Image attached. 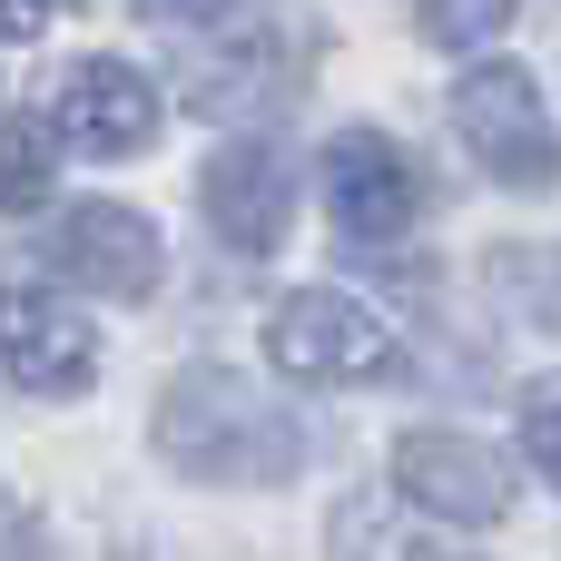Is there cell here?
Here are the masks:
<instances>
[{"instance_id": "6da1fadb", "label": "cell", "mask_w": 561, "mask_h": 561, "mask_svg": "<svg viewBox=\"0 0 561 561\" xmlns=\"http://www.w3.org/2000/svg\"><path fill=\"white\" fill-rule=\"evenodd\" d=\"M158 454L207 483V493H247V483H286L306 463V434L286 404H266L247 375L227 365H187L168 394H158Z\"/></svg>"}, {"instance_id": "7a4b0ae2", "label": "cell", "mask_w": 561, "mask_h": 561, "mask_svg": "<svg viewBox=\"0 0 561 561\" xmlns=\"http://www.w3.org/2000/svg\"><path fill=\"white\" fill-rule=\"evenodd\" d=\"M266 365L296 375V385H365V375L394 365V325L345 286H296L266 316Z\"/></svg>"}, {"instance_id": "3957f363", "label": "cell", "mask_w": 561, "mask_h": 561, "mask_svg": "<svg viewBox=\"0 0 561 561\" xmlns=\"http://www.w3.org/2000/svg\"><path fill=\"white\" fill-rule=\"evenodd\" d=\"M454 128L463 148L503 178V187H552V99L523 59H493L454 89Z\"/></svg>"}, {"instance_id": "277c9868", "label": "cell", "mask_w": 561, "mask_h": 561, "mask_svg": "<svg viewBox=\"0 0 561 561\" xmlns=\"http://www.w3.org/2000/svg\"><path fill=\"white\" fill-rule=\"evenodd\" d=\"M49 138L79 158H138L158 138V89L128 59H69L49 79Z\"/></svg>"}, {"instance_id": "5b68a950", "label": "cell", "mask_w": 561, "mask_h": 561, "mask_svg": "<svg viewBox=\"0 0 561 561\" xmlns=\"http://www.w3.org/2000/svg\"><path fill=\"white\" fill-rule=\"evenodd\" d=\"M325 207H335L345 237H404L434 207V187L385 128H335L325 138Z\"/></svg>"}, {"instance_id": "8992f818", "label": "cell", "mask_w": 561, "mask_h": 561, "mask_svg": "<svg viewBox=\"0 0 561 561\" xmlns=\"http://www.w3.org/2000/svg\"><path fill=\"white\" fill-rule=\"evenodd\" d=\"M394 483H404V503L424 523H454V533L513 513V463L493 444H473V434H404L394 444Z\"/></svg>"}, {"instance_id": "52a82bcc", "label": "cell", "mask_w": 561, "mask_h": 561, "mask_svg": "<svg viewBox=\"0 0 561 561\" xmlns=\"http://www.w3.org/2000/svg\"><path fill=\"white\" fill-rule=\"evenodd\" d=\"M158 227L138 217V207H118V197H99V207H69L59 217V237H49V266L69 276V286H89V296H108V306H138L148 286H158Z\"/></svg>"}, {"instance_id": "ba28073f", "label": "cell", "mask_w": 561, "mask_h": 561, "mask_svg": "<svg viewBox=\"0 0 561 561\" xmlns=\"http://www.w3.org/2000/svg\"><path fill=\"white\" fill-rule=\"evenodd\" d=\"M0 375L20 394H79L99 375V335L79 306L39 296V286H0Z\"/></svg>"}, {"instance_id": "9c48e42d", "label": "cell", "mask_w": 561, "mask_h": 561, "mask_svg": "<svg viewBox=\"0 0 561 561\" xmlns=\"http://www.w3.org/2000/svg\"><path fill=\"white\" fill-rule=\"evenodd\" d=\"M197 207H207V227H217L237 256H276V247H286V217H296V178H286V158H276L266 138H237V148L207 158Z\"/></svg>"}, {"instance_id": "30bf717a", "label": "cell", "mask_w": 561, "mask_h": 561, "mask_svg": "<svg viewBox=\"0 0 561 561\" xmlns=\"http://www.w3.org/2000/svg\"><path fill=\"white\" fill-rule=\"evenodd\" d=\"M49 178H59V138H49V118H0V217H30V207H49Z\"/></svg>"}, {"instance_id": "8fae6325", "label": "cell", "mask_w": 561, "mask_h": 561, "mask_svg": "<svg viewBox=\"0 0 561 561\" xmlns=\"http://www.w3.org/2000/svg\"><path fill=\"white\" fill-rule=\"evenodd\" d=\"M404 503V493H394ZM434 533H424V513L404 503V513H385V493H365V503H345L335 513V552H424Z\"/></svg>"}, {"instance_id": "7c38bea8", "label": "cell", "mask_w": 561, "mask_h": 561, "mask_svg": "<svg viewBox=\"0 0 561 561\" xmlns=\"http://www.w3.org/2000/svg\"><path fill=\"white\" fill-rule=\"evenodd\" d=\"M503 20H513V0H424V30L444 49H493Z\"/></svg>"}, {"instance_id": "4fadbf2b", "label": "cell", "mask_w": 561, "mask_h": 561, "mask_svg": "<svg viewBox=\"0 0 561 561\" xmlns=\"http://www.w3.org/2000/svg\"><path fill=\"white\" fill-rule=\"evenodd\" d=\"M523 454H533L542 483H561V394H552V385L523 394Z\"/></svg>"}, {"instance_id": "5bb4252c", "label": "cell", "mask_w": 561, "mask_h": 561, "mask_svg": "<svg viewBox=\"0 0 561 561\" xmlns=\"http://www.w3.org/2000/svg\"><path fill=\"white\" fill-rule=\"evenodd\" d=\"M148 20H168V30H207V20H227L237 0H138Z\"/></svg>"}, {"instance_id": "9a60e30c", "label": "cell", "mask_w": 561, "mask_h": 561, "mask_svg": "<svg viewBox=\"0 0 561 561\" xmlns=\"http://www.w3.org/2000/svg\"><path fill=\"white\" fill-rule=\"evenodd\" d=\"M49 30V0H0V39H39Z\"/></svg>"}]
</instances>
